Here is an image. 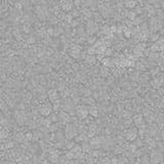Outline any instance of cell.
<instances>
[{
  "mask_svg": "<svg viewBox=\"0 0 164 164\" xmlns=\"http://www.w3.org/2000/svg\"><path fill=\"white\" fill-rule=\"evenodd\" d=\"M160 164H164V159H163V160H162V162H161V163H160Z\"/></svg>",
  "mask_w": 164,
  "mask_h": 164,
  "instance_id": "obj_49",
  "label": "cell"
},
{
  "mask_svg": "<svg viewBox=\"0 0 164 164\" xmlns=\"http://www.w3.org/2000/svg\"><path fill=\"white\" fill-rule=\"evenodd\" d=\"M48 160H49V162H51V163H58L60 160V155H59V153H58V151H56V150H51L50 154H49V156H48Z\"/></svg>",
  "mask_w": 164,
  "mask_h": 164,
  "instance_id": "obj_12",
  "label": "cell"
},
{
  "mask_svg": "<svg viewBox=\"0 0 164 164\" xmlns=\"http://www.w3.org/2000/svg\"><path fill=\"white\" fill-rule=\"evenodd\" d=\"M87 140H88V136L86 133H78V136L75 138V143H83V142H87Z\"/></svg>",
  "mask_w": 164,
  "mask_h": 164,
  "instance_id": "obj_15",
  "label": "cell"
},
{
  "mask_svg": "<svg viewBox=\"0 0 164 164\" xmlns=\"http://www.w3.org/2000/svg\"><path fill=\"white\" fill-rule=\"evenodd\" d=\"M48 117H49V119H50L52 123L59 122V117H58V114H50Z\"/></svg>",
  "mask_w": 164,
  "mask_h": 164,
  "instance_id": "obj_33",
  "label": "cell"
},
{
  "mask_svg": "<svg viewBox=\"0 0 164 164\" xmlns=\"http://www.w3.org/2000/svg\"><path fill=\"white\" fill-rule=\"evenodd\" d=\"M89 154L93 158H101V157L102 156V152L101 151L100 149H99V150H92Z\"/></svg>",
  "mask_w": 164,
  "mask_h": 164,
  "instance_id": "obj_26",
  "label": "cell"
},
{
  "mask_svg": "<svg viewBox=\"0 0 164 164\" xmlns=\"http://www.w3.org/2000/svg\"><path fill=\"white\" fill-rule=\"evenodd\" d=\"M87 62H89L90 64H95V56H90L89 58H88V61H87Z\"/></svg>",
  "mask_w": 164,
  "mask_h": 164,
  "instance_id": "obj_44",
  "label": "cell"
},
{
  "mask_svg": "<svg viewBox=\"0 0 164 164\" xmlns=\"http://www.w3.org/2000/svg\"><path fill=\"white\" fill-rule=\"evenodd\" d=\"M15 119L19 125H24V124L27 122V120H28V117H27L25 113L22 112V111H15Z\"/></svg>",
  "mask_w": 164,
  "mask_h": 164,
  "instance_id": "obj_9",
  "label": "cell"
},
{
  "mask_svg": "<svg viewBox=\"0 0 164 164\" xmlns=\"http://www.w3.org/2000/svg\"><path fill=\"white\" fill-rule=\"evenodd\" d=\"M150 161L151 164H160L162 162V160L164 159L163 153L161 151H159L158 149H153L150 151Z\"/></svg>",
  "mask_w": 164,
  "mask_h": 164,
  "instance_id": "obj_2",
  "label": "cell"
},
{
  "mask_svg": "<svg viewBox=\"0 0 164 164\" xmlns=\"http://www.w3.org/2000/svg\"><path fill=\"white\" fill-rule=\"evenodd\" d=\"M92 95V91L90 89H88V88H85L84 90H83V95L85 97H91Z\"/></svg>",
  "mask_w": 164,
  "mask_h": 164,
  "instance_id": "obj_40",
  "label": "cell"
},
{
  "mask_svg": "<svg viewBox=\"0 0 164 164\" xmlns=\"http://www.w3.org/2000/svg\"><path fill=\"white\" fill-rule=\"evenodd\" d=\"M88 111H89V115L91 117H99V114H100V109L97 105H92V106H88Z\"/></svg>",
  "mask_w": 164,
  "mask_h": 164,
  "instance_id": "obj_13",
  "label": "cell"
},
{
  "mask_svg": "<svg viewBox=\"0 0 164 164\" xmlns=\"http://www.w3.org/2000/svg\"><path fill=\"white\" fill-rule=\"evenodd\" d=\"M136 69H138V70H140V71H144V70L146 69V67H145V65L142 64L141 62H138V64H136Z\"/></svg>",
  "mask_w": 164,
  "mask_h": 164,
  "instance_id": "obj_39",
  "label": "cell"
},
{
  "mask_svg": "<svg viewBox=\"0 0 164 164\" xmlns=\"http://www.w3.org/2000/svg\"><path fill=\"white\" fill-rule=\"evenodd\" d=\"M51 124H52V122H51V120L49 119V117L43 118V119H42V121H41V125L43 126L44 128H48Z\"/></svg>",
  "mask_w": 164,
  "mask_h": 164,
  "instance_id": "obj_22",
  "label": "cell"
},
{
  "mask_svg": "<svg viewBox=\"0 0 164 164\" xmlns=\"http://www.w3.org/2000/svg\"><path fill=\"white\" fill-rule=\"evenodd\" d=\"M8 134H9V131L5 128H2L0 130V140H5V138H8Z\"/></svg>",
  "mask_w": 164,
  "mask_h": 164,
  "instance_id": "obj_28",
  "label": "cell"
},
{
  "mask_svg": "<svg viewBox=\"0 0 164 164\" xmlns=\"http://www.w3.org/2000/svg\"><path fill=\"white\" fill-rule=\"evenodd\" d=\"M102 62V64L105 65L106 67L111 66V60H110V59H104Z\"/></svg>",
  "mask_w": 164,
  "mask_h": 164,
  "instance_id": "obj_41",
  "label": "cell"
},
{
  "mask_svg": "<svg viewBox=\"0 0 164 164\" xmlns=\"http://www.w3.org/2000/svg\"><path fill=\"white\" fill-rule=\"evenodd\" d=\"M124 136H125L126 141L128 142H134L136 138H138V130L136 127H130V128H127L125 131H124Z\"/></svg>",
  "mask_w": 164,
  "mask_h": 164,
  "instance_id": "obj_5",
  "label": "cell"
},
{
  "mask_svg": "<svg viewBox=\"0 0 164 164\" xmlns=\"http://www.w3.org/2000/svg\"><path fill=\"white\" fill-rule=\"evenodd\" d=\"M2 128H3V126L1 125V124H0V130H1V129H2Z\"/></svg>",
  "mask_w": 164,
  "mask_h": 164,
  "instance_id": "obj_48",
  "label": "cell"
},
{
  "mask_svg": "<svg viewBox=\"0 0 164 164\" xmlns=\"http://www.w3.org/2000/svg\"><path fill=\"white\" fill-rule=\"evenodd\" d=\"M13 147H15V144H13V142H11V141L6 142V143L4 144V148L5 149H13Z\"/></svg>",
  "mask_w": 164,
  "mask_h": 164,
  "instance_id": "obj_37",
  "label": "cell"
},
{
  "mask_svg": "<svg viewBox=\"0 0 164 164\" xmlns=\"http://www.w3.org/2000/svg\"><path fill=\"white\" fill-rule=\"evenodd\" d=\"M162 56H163V58H164V52H163V54H162Z\"/></svg>",
  "mask_w": 164,
  "mask_h": 164,
  "instance_id": "obj_50",
  "label": "cell"
},
{
  "mask_svg": "<svg viewBox=\"0 0 164 164\" xmlns=\"http://www.w3.org/2000/svg\"><path fill=\"white\" fill-rule=\"evenodd\" d=\"M149 26H150V29H151L153 32H157V31L160 30V29L162 28L161 20L157 18H152L151 20H150Z\"/></svg>",
  "mask_w": 164,
  "mask_h": 164,
  "instance_id": "obj_10",
  "label": "cell"
},
{
  "mask_svg": "<svg viewBox=\"0 0 164 164\" xmlns=\"http://www.w3.org/2000/svg\"><path fill=\"white\" fill-rule=\"evenodd\" d=\"M54 136H56V141H66V138H65V133L61 130H58L54 132Z\"/></svg>",
  "mask_w": 164,
  "mask_h": 164,
  "instance_id": "obj_21",
  "label": "cell"
},
{
  "mask_svg": "<svg viewBox=\"0 0 164 164\" xmlns=\"http://www.w3.org/2000/svg\"><path fill=\"white\" fill-rule=\"evenodd\" d=\"M76 145V143L73 141H69V140H66L65 142V147H66L68 150H72V149L74 148V146Z\"/></svg>",
  "mask_w": 164,
  "mask_h": 164,
  "instance_id": "obj_30",
  "label": "cell"
},
{
  "mask_svg": "<svg viewBox=\"0 0 164 164\" xmlns=\"http://www.w3.org/2000/svg\"><path fill=\"white\" fill-rule=\"evenodd\" d=\"M146 128H140V129H138V138H144L145 136H146Z\"/></svg>",
  "mask_w": 164,
  "mask_h": 164,
  "instance_id": "obj_34",
  "label": "cell"
},
{
  "mask_svg": "<svg viewBox=\"0 0 164 164\" xmlns=\"http://www.w3.org/2000/svg\"><path fill=\"white\" fill-rule=\"evenodd\" d=\"M65 157H66L68 160H74V159H76V155H75L74 152L71 151V150H69V151L65 154Z\"/></svg>",
  "mask_w": 164,
  "mask_h": 164,
  "instance_id": "obj_29",
  "label": "cell"
},
{
  "mask_svg": "<svg viewBox=\"0 0 164 164\" xmlns=\"http://www.w3.org/2000/svg\"><path fill=\"white\" fill-rule=\"evenodd\" d=\"M99 30V27H97V23H95V22H89V23L87 24V32L89 34H93L95 33L97 31Z\"/></svg>",
  "mask_w": 164,
  "mask_h": 164,
  "instance_id": "obj_14",
  "label": "cell"
},
{
  "mask_svg": "<svg viewBox=\"0 0 164 164\" xmlns=\"http://www.w3.org/2000/svg\"><path fill=\"white\" fill-rule=\"evenodd\" d=\"M47 130H48L49 132H51V133H54V132H56V131L59 130V129H58V125H56V124H54V123H52V124H51V125L49 126L48 128H47Z\"/></svg>",
  "mask_w": 164,
  "mask_h": 164,
  "instance_id": "obj_32",
  "label": "cell"
},
{
  "mask_svg": "<svg viewBox=\"0 0 164 164\" xmlns=\"http://www.w3.org/2000/svg\"><path fill=\"white\" fill-rule=\"evenodd\" d=\"M128 162H129V159L124 154H122L121 156L118 157V164H127Z\"/></svg>",
  "mask_w": 164,
  "mask_h": 164,
  "instance_id": "obj_25",
  "label": "cell"
},
{
  "mask_svg": "<svg viewBox=\"0 0 164 164\" xmlns=\"http://www.w3.org/2000/svg\"><path fill=\"white\" fill-rule=\"evenodd\" d=\"M122 124L124 125V127H125V128H130V127H132V124H133L132 118H129V119H124V120H123Z\"/></svg>",
  "mask_w": 164,
  "mask_h": 164,
  "instance_id": "obj_27",
  "label": "cell"
},
{
  "mask_svg": "<svg viewBox=\"0 0 164 164\" xmlns=\"http://www.w3.org/2000/svg\"><path fill=\"white\" fill-rule=\"evenodd\" d=\"M64 133H65V138H66V140L73 141V140H74V138L78 136L79 131H78V128H77L74 124L69 123V124L65 125Z\"/></svg>",
  "mask_w": 164,
  "mask_h": 164,
  "instance_id": "obj_1",
  "label": "cell"
},
{
  "mask_svg": "<svg viewBox=\"0 0 164 164\" xmlns=\"http://www.w3.org/2000/svg\"><path fill=\"white\" fill-rule=\"evenodd\" d=\"M140 160H141V164H151L150 155H148V154H144L143 156L140 158Z\"/></svg>",
  "mask_w": 164,
  "mask_h": 164,
  "instance_id": "obj_23",
  "label": "cell"
},
{
  "mask_svg": "<svg viewBox=\"0 0 164 164\" xmlns=\"http://www.w3.org/2000/svg\"><path fill=\"white\" fill-rule=\"evenodd\" d=\"M133 143H134V145L138 147V149L143 148V147L145 146V144H144V140H143V138H138L136 141L133 142Z\"/></svg>",
  "mask_w": 164,
  "mask_h": 164,
  "instance_id": "obj_31",
  "label": "cell"
},
{
  "mask_svg": "<svg viewBox=\"0 0 164 164\" xmlns=\"http://www.w3.org/2000/svg\"><path fill=\"white\" fill-rule=\"evenodd\" d=\"M111 163L112 164H118V157L114 156L111 158Z\"/></svg>",
  "mask_w": 164,
  "mask_h": 164,
  "instance_id": "obj_43",
  "label": "cell"
},
{
  "mask_svg": "<svg viewBox=\"0 0 164 164\" xmlns=\"http://www.w3.org/2000/svg\"><path fill=\"white\" fill-rule=\"evenodd\" d=\"M81 148L83 153H90L92 150L89 142H83V143H81Z\"/></svg>",
  "mask_w": 164,
  "mask_h": 164,
  "instance_id": "obj_16",
  "label": "cell"
},
{
  "mask_svg": "<svg viewBox=\"0 0 164 164\" xmlns=\"http://www.w3.org/2000/svg\"><path fill=\"white\" fill-rule=\"evenodd\" d=\"M15 141L17 142V143H23L24 141H26V136L25 134H24L23 132H18L15 134Z\"/></svg>",
  "mask_w": 164,
  "mask_h": 164,
  "instance_id": "obj_20",
  "label": "cell"
},
{
  "mask_svg": "<svg viewBox=\"0 0 164 164\" xmlns=\"http://www.w3.org/2000/svg\"><path fill=\"white\" fill-rule=\"evenodd\" d=\"M120 116L123 118V119H129V118H132V112L130 110H122L120 112Z\"/></svg>",
  "mask_w": 164,
  "mask_h": 164,
  "instance_id": "obj_19",
  "label": "cell"
},
{
  "mask_svg": "<svg viewBox=\"0 0 164 164\" xmlns=\"http://www.w3.org/2000/svg\"><path fill=\"white\" fill-rule=\"evenodd\" d=\"M132 120L133 124L136 125V127L138 129L140 128H146V120H145V117L143 116L142 113H136L132 116Z\"/></svg>",
  "mask_w": 164,
  "mask_h": 164,
  "instance_id": "obj_4",
  "label": "cell"
},
{
  "mask_svg": "<svg viewBox=\"0 0 164 164\" xmlns=\"http://www.w3.org/2000/svg\"><path fill=\"white\" fill-rule=\"evenodd\" d=\"M97 124L95 122H92L90 123L89 125H87V131H86V134L88 138H93V136H97Z\"/></svg>",
  "mask_w": 164,
  "mask_h": 164,
  "instance_id": "obj_11",
  "label": "cell"
},
{
  "mask_svg": "<svg viewBox=\"0 0 164 164\" xmlns=\"http://www.w3.org/2000/svg\"><path fill=\"white\" fill-rule=\"evenodd\" d=\"M52 111H54V108L49 102H45L39 107V113H40V115L44 116V117H48Z\"/></svg>",
  "mask_w": 164,
  "mask_h": 164,
  "instance_id": "obj_7",
  "label": "cell"
},
{
  "mask_svg": "<svg viewBox=\"0 0 164 164\" xmlns=\"http://www.w3.org/2000/svg\"><path fill=\"white\" fill-rule=\"evenodd\" d=\"M162 8H163V10H164V0L162 1Z\"/></svg>",
  "mask_w": 164,
  "mask_h": 164,
  "instance_id": "obj_47",
  "label": "cell"
},
{
  "mask_svg": "<svg viewBox=\"0 0 164 164\" xmlns=\"http://www.w3.org/2000/svg\"><path fill=\"white\" fill-rule=\"evenodd\" d=\"M75 113L76 116L79 118L80 120H83L85 118H87V116L89 115V111H88V107L84 104L82 105H78L75 108Z\"/></svg>",
  "mask_w": 164,
  "mask_h": 164,
  "instance_id": "obj_3",
  "label": "cell"
},
{
  "mask_svg": "<svg viewBox=\"0 0 164 164\" xmlns=\"http://www.w3.org/2000/svg\"><path fill=\"white\" fill-rule=\"evenodd\" d=\"M58 117H59V123L62 125H67V124L71 123V116L65 111L60 112L58 114Z\"/></svg>",
  "mask_w": 164,
  "mask_h": 164,
  "instance_id": "obj_8",
  "label": "cell"
},
{
  "mask_svg": "<svg viewBox=\"0 0 164 164\" xmlns=\"http://www.w3.org/2000/svg\"><path fill=\"white\" fill-rule=\"evenodd\" d=\"M124 5L128 8H133L136 5V0H124Z\"/></svg>",
  "mask_w": 164,
  "mask_h": 164,
  "instance_id": "obj_24",
  "label": "cell"
},
{
  "mask_svg": "<svg viewBox=\"0 0 164 164\" xmlns=\"http://www.w3.org/2000/svg\"><path fill=\"white\" fill-rule=\"evenodd\" d=\"M29 127H30L31 129H35V128L37 127V123H36L35 121H31V122L29 123Z\"/></svg>",
  "mask_w": 164,
  "mask_h": 164,
  "instance_id": "obj_42",
  "label": "cell"
},
{
  "mask_svg": "<svg viewBox=\"0 0 164 164\" xmlns=\"http://www.w3.org/2000/svg\"><path fill=\"white\" fill-rule=\"evenodd\" d=\"M48 97H49V100H50L52 102H56V101H59V95H58V92H56V90H54V89L49 90V91H48Z\"/></svg>",
  "mask_w": 164,
  "mask_h": 164,
  "instance_id": "obj_17",
  "label": "cell"
},
{
  "mask_svg": "<svg viewBox=\"0 0 164 164\" xmlns=\"http://www.w3.org/2000/svg\"><path fill=\"white\" fill-rule=\"evenodd\" d=\"M82 102L86 106H92L95 104V100L92 97H85L82 99Z\"/></svg>",
  "mask_w": 164,
  "mask_h": 164,
  "instance_id": "obj_18",
  "label": "cell"
},
{
  "mask_svg": "<svg viewBox=\"0 0 164 164\" xmlns=\"http://www.w3.org/2000/svg\"><path fill=\"white\" fill-rule=\"evenodd\" d=\"M65 164H75V162L73 161V160H67V161L65 162Z\"/></svg>",
  "mask_w": 164,
  "mask_h": 164,
  "instance_id": "obj_46",
  "label": "cell"
},
{
  "mask_svg": "<svg viewBox=\"0 0 164 164\" xmlns=\"http://www.w3.org/2000/svg\"><path fill=\"white\" fill-rule=\"evenodd\" d=\"M89 144L92 150H99L102 148V136H95L89 140Z\"/></svg>",
  "mask_w": 164,
  "mask_h": 164,
  "instance_id": "obj_6",
  "label": "cell"
},
{
  "mask_svg": "<svg viewBox=\"0 0 164 164\" xmlns=\"http://www.w3.org/2000/svg\"><path fill=\"white\" fill-rule=\"evenodd\" d=\"M152 111L150 110V109H148V108H145V109H143V113H142V114H143V116L145 118L146 117H148V116H150L152 114Z\"/></svg>",
  "mask_w": 164,
  "mask_h": 164,
  "instance_id": "obj_35",
  "label": "cell"
},
{
  "mask_svg": "<svg viewBox=\"0 0 164 164\" xmlns=\"http://www.w3.org/2000/svg\"><path fill=\"white\" fill-rule=\"evenodd\" d=\"M52 108H54V111H59V109L61 108V102H60V101H56V102H54Z\"/></svg>",
  "mask_w": 164,
  "mask_h": 164,
  "instance_id": "obj_38",
  "label": "cell"
},
{
  "mask_svg": "<svg viewBox=\"0 0 164 164\" xmlns=\"http://www.w3.org/2000/svg\"><path fill=\"white\" fill-rule=\"evenodd\" d=\"M160 136H161V141L164 143V129H161V133H160Z\"/></svg>",
  "mask_w": 164,
  "mask_h": 164,
  "instance_id": "obj_45",
  "label": "cell"
},
{
  "mask_svg": "<svg viewBox=\"0 0 164 164\" xmlns=\"http://www.w3.org/2000/svg\"><path fill=\"white\" fill-rule=\"evenodd\" d=\"M25 136H26V141H27V142L33 141V132H31V131H29V132L26 133Z\"/></svg>",
  "mask_w": 164,
  "mask_h": 164,
  "instance_id": "obj_36",
  "label": "cell"
}]
</instances>
